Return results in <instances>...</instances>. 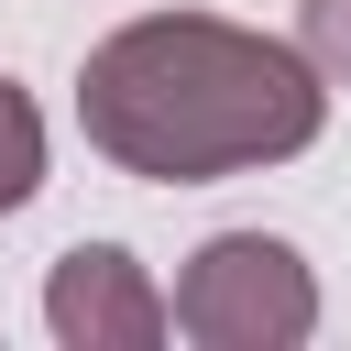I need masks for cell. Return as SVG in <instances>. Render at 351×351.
Segmentation results:
<instances>
[{"label":"cell","instance_id":"277c9868","mask_svg":"<svg viewBox=\"0 0 351 351\" xmlns=\"http://www.w3.org/2000/svg\"><path fill=\"white\" fill-rule=\"evenodd\" d=\"M33 186H44V110L0 77V219H11Z\"/></svg>","mask_w":351,"mask_h":351},{"label":"cell","instance_id":"3957f363","mask_svg":"<svg viewBox=\"0 0 351 351\" xmlns=\"http://www.w3.org/2000/svg\"><path fill=\"white\" fill-rule=\"evenodd\" d=\"M44 329L66 351H154L176 329V296H154V274L121 252V241H77L55 274H44Z\"/></svg>","mask_w":351,"mask_h":351},{"label":"cell","instance_id":"6da1fadb","mask_svg":"<svg viewBox=\"0 0 351 351\" xmlns=\"http://www.w3.org/2000/svg\"><path fill=\"white\" fill-rule=\"evenodd\" d=\"M77 121L121 176L154 186H208L241 165H285L318 143L329 88L307 44L241 33L219 11H143L77 66Z\"/></svg>","mask_w":351,"mask_h":351},{"label":"cell","instance_id":"5b68a950","mask_svg":"<svg viewBox=\"0 0 351 351\" xmlns=\"http://www.w3.org/2000/svg\"><path fill=\"white\" fill-rule=\"evenodd\" d=\"M296 44L329 88H351V0H296Z\"/></svg>","mask_w":351,"mask_h":351},{"label":"cell","instance_id":"7a4b0ae2","mask_svg":"<svg viewBox=\"0 0 351 351\" xmlns=\"http://www.w3.org/2000/svg\"><path fill=\"white\" fill-rule=\"evenodd\" d=\"M176 329L197 351H296L318 329V285L274 230H219L176 274Z\"/></svg>","mask_w":351,"mask_h":351}]
</instances>
